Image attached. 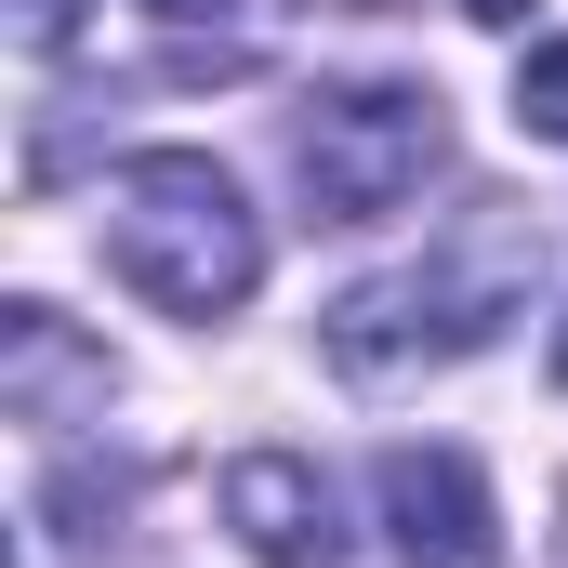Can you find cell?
<instances>
[{
	"label": "cell",
	"mask_w": 568,
	"mask_h": 568,
	"mask_svg": "<svg viewBox=\"0 0 568 568\" xmlns=\"http://www.w3.org/2000/svg\"><path fill=\"white\" fill-rule=\"evenodd\" d=\"M0 384H13V410L53 424V397H106V357H80L53 304H13V317H0Z\"/></svg>",
	"instance_id": "cell-6"
},
{
	"label": "cell",
	"mask_w": 568,
	"mask_h": 568,
	"mask_svg": "<svg viewBox=\"0 0 568 568\" xmlns=\"http://www.w3.org/2000/svg\"><path fill=\"white\" fill-rule=\"evenodd\" d=\"M13 40H27V53H67V40H80V0H13Z\"/></svg>",
	"instance_id": "cell-8"
},
{
	"label": "cell",
	"mask_w": 568,
	"mask_h": 568,
	"mask_svg": "<svg viewBox=\"0 0 568 568\" xmlns=\"http://www.w3.org/2000/svg\"><path fill=\"white\" fill-rule=\"evenodd\" d=\"M106 265L159 317H225V304H252V278H265V225H252V199H239L225 159L145 145V159H120V185H106Z\"/></svg>",
	"instance_id": "cell-1"
},
{
	"label": "cell",
	"mask_w": 568,
	"mask_h": 568,
	"mask_svg": "<svg viewBox=\"0 0 568 568\" xmlns=\"http://www.w3.org/2000/svg\"><path fill=\"white\" fill-rule=\"evenodd\" d=\"M463 13H476V27H516V13H529V0H463Z\"/></svg>",
	"instance_id": "cell-9"
},
{
	"label": "cell",
	"mask_w": 568,
	"mask_h": 568,
	"mask_svg": "<svg viewBox=\"0 0 568 568\" xmlns=\"http://www.w3.org/2000/svg\"><path fill=\"white\" fill-rule=\"evenodd\" d=\"M384 489V529L410 568H503V516H489V476L463 449H384L371 463Z\"/></svg>",
	"instance_id": "cell-4"
},
{
	"label": "cell",
	"mask_w": 568,
	"mask_h": 568,
	"mask_svg": "<svg viewBox=\"0 0 568 568\" xmlns=\"http://www.w3.org/2000/svg\"><path fill=\"white\" fill-rule=\"evenodd\" d=\"M145 13H172V27H199V13H225V0H145Z\"/></svg>",
	"instance_id": "cell-10"
},
{
	"label": "cell",
	"mask_w": 568,
	"mask_h": 568,
	"mask_svg": "<svg viewBox=\"0 0 568 568\" xmlns=\"http://www.w3.org/2000/svg\"><path fill=\"white\" fill-rule=\"evenodd\" d=\"M516 120H529V133H556V145H568V40H542V53L516 67Z\"/></svg>",
	"instance_id": "cell-7"
},
{
	"label": "cell",
	"mask_w": 568,
	"mask_h": 568,
	"mask_svg": "<svg viewBox=\"0 0 568 568\" xmlns=\"http://www.w3.org/2000/svg\"><path fill=\"white\" fill-rule=\"evenodd\" d=\"M436 93L410 80H357V93H317V120L291 133L304 159V199H317V225H384L410 185L436 172Z\"/></svg>",
	"instance_id": "cell-3"
},
{
	"label": "cell",
	"mask_w": 568,
	"mask_h": 568,
	"mask_svg": "<svg viewBox=\"0 0 568 568\" xmlns=\"http://www.w3.org/2000/svg\"><path fill=\"white\" fill-rule=\"evenodd\" d=\"M503 304H516V278H476V265H397V278H357V291H344V304L317 317V344H331L344 384H410V371L476 357V344L503 331Z\"/></svg>",
	"instance_id": "cell-2"
},
{
	"label": "cell",
	"mask_w": 568,
	"mask_h": 568,
	"mask_svg": "<svg viewBox=\"0 0 568 568\" xmlns=\"http://www.w3.org/2000/svg\"><path fill=\"white\" fill-rule=\"evenodd\" d=\"M556 384H568V331H556Z\"/></svg>",
	"instance_id": "cell-11"
},
{
	"label": "cell",
	"mask_w": 568,
	"mask_h": 568,
	"mask_svg": "<svg viewBox=\"0 0 568 568\" xmlns=\"http://www.w3.org/2000/svg\"><path fill=\"white\" fill-rule=\"evenodd\" d=\"M225 529L265 568H344V516H331V476L291 463V449H239L225 463Z\"/></svg>",
	"instance_id": "cell-5"
}]
</instances>
